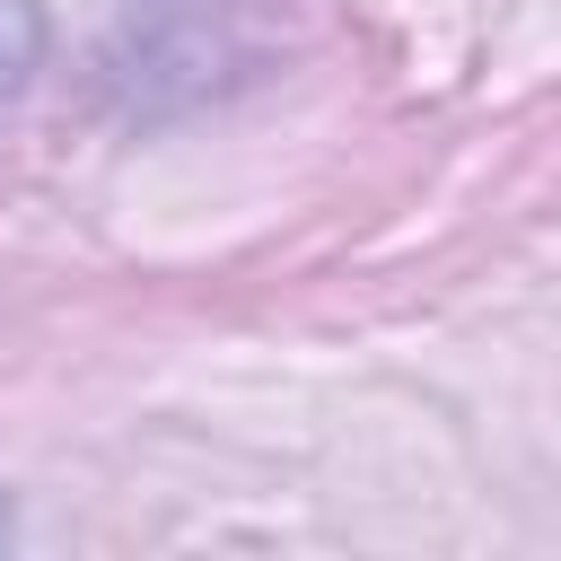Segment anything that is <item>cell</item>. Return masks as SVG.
I'll return each instance as SVG.
<instances>
[{
  "label": "cell",
  "instance_id": "cell-1",
  "mask_svg": "<svg viewBox=\"0 0 561 561\" xmlns=\"http://www.w3.org/2000/svg\"><path fill=\"white\" fill-rule=\"evenodd\" d=\"M35 53H44V18H35V0H0V105L26 88Z\"/></svg>",
  "mask_w": 561,
  "mask_h": 561
}]
</instances>
